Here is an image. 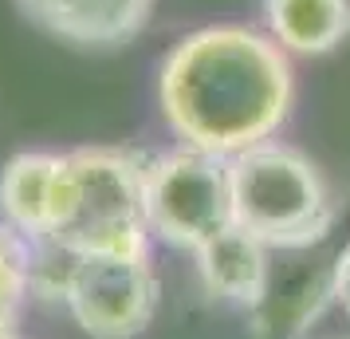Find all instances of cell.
<instances>
[{"label":"cell","mask_w":350,"mask_h":339,"mask_svg":"<svg viewBox=\"0 0 350 339\" xmlns=\"http://www.w3.org/2000/svg\"><path fill=\"white\" fill-rule=\"evenodd\" d=\"M146 166L126 150L64 154L51 241L71 253L146 257Z\"/></svg>","instance_id":"7a4b0ae2"},{"label":"cell","mask_w":350,"mask_h":339,"mask_svg":"<svg viewBox=\"0 0 350 339\" xmlns=\"http://www.w3.org/2000/svg\"><path fill=\"white\" fill-rule=\"evenodd\" d=\"M64 304L91 339H130L154 316L158 280L146 257L79 253Z\"/></svg>","instance_id":"5b68a950"},{"label":"cell","mask_w":350,"mask_h":339,"mask_svg":"<svg viewBox=\"0 0 350 339\" xmlns=\"http://www.w3.org/2000/svg\"><path fill=\"white\" fill-rule=\"evenodd\" d=\"M331 296L342 304V312L350 316V249L338 257V264H334V276H331Z\"/></svg>","instance_id":"8fae6325"},{"label":"cell","mask_w":350,"mask_h":339,"mask_svg":"<svg viewBox=\"0 0 350 339\" xmlns=\"http://www.w3.org/2000/svg\"><path fill=\"white\" fill-rule=\"evenodd\" d=\"M146 221L150 233L177 249H201L232 221L228 158L197 146L161 154L146 166Z\"/></svg>","instance_id":"277c9868"},{"label":"cell","mask_w":350,"mask_h":339,"mask_svg":"<svg viewBox=\"0 0 350 339\" xmlns=\"http://www.w3.org/2000/svg\"><path fill=\"white\" fill-rule=\"evenodd\" d=\"M12 320H16V307H12V304H0V339L12 336Z\"/></svg>","instance_id":"7c38bea8"},{"label":"cell","mask_w":350,"mask_h":339,"mask_svg":"<svg viewBox=\"0 0 350 339\" xmlns=\"http://www.w3.org/2000/svg\"><path fill=\"white\" fill-rule=\"evenodd\" d=\"M158 99L185 146L237 158L287 118L291 64L284 44L252 28H201L165 55Z\"/></svg>","instance_id":"6da1fadb"},{"label":"cell","mask_w":350,"mask_h":339,"mask_svg":"<svg viewBox=\"0 0 350 339\" xmlns=\"http://www.w3.org/2000/svg\"><path fill=\"white\" fill-rule=\"evenodd\" d=\"M271 36L291 51L323 55L350 36V0H264Z\"/></svg>","instance_id":"9c48e42d"},{"label":"cell","mask_w":350,"mask_h":339,"mask_svg":"<svg viewBox=\"0 0 350 339\" xmlns=\"http://www.w3.org/2000/svg\"><path fill=\"white\" fill-rule=\"evenodd\" d=\"M44 32L79 48H118L146 28L154 0H16Z\"/></svg>","instance_id":"8992f818"},{"label":"cell","mask_w":350,"mask_h":339,"mask_svg":"<svg viewBox=\"0 0 350 339\" xmlns=\"http://www.w3.org/2000/svg\"><path fill=\"white\" fill-rule=\"evenodd\" d=\"M32 276V237L16 225H0V304L16 307Z\"/></svg>","instance_id":"30bf717a"},{"label":"cell","mask_w":350,"mask_h":339,"mask_svg":"<svg viewBox=\"0 0 350 339\" xmlns=\"http://www.w3.org/2000/svg\"><path fill=\"white\" fill-rule=\"evenodd\" d=\"M232 221L260 244L307 249L334 225V194L323 170L295 146L260 142L228 158Z\"/></svg>","instance_id":"3957f363"},{"label":"cell","mask_w":350,"mask_h":339,"mask_svg":"<svg viewBox=\"0 0 350 339\" xmlns=\"http://www.w3.org/2000/svg\"><path fill=\"white\" fill-rule=\"evenodd\" d=\"M4 339H16V336H4Z\"/></svg>","instance_id":"4fadbf2b"},{"label":"cell","mask_w":350,"mask_h":339,"mask_svg":"<svg viewBox=\"0 0 350 339\" xmlns=\"http://www.w3.org/2000/svg\"><path fill=\"white\" fill-rule=\"evenodd\" d=\"M268 244H260L240 225H228L213 241L197 249V268L213 296L237 300V304H264L268 292Z\"/></svg>","instance_id":"52a82bcc"},{"label":"cell","mask_w":350,"mask_h":339,"mask_svg":"<svg viewBox=\"0 0 350 339\" xmlns=\"http://www.w3.org/2000/svg\"><path fill=\"white\" fill-rule=\"evenodd\" d=\"M64 154H16L0 170V210L28 237H51Z\"/></svg>","instance_id":"ba28073f"}]
</instances>
